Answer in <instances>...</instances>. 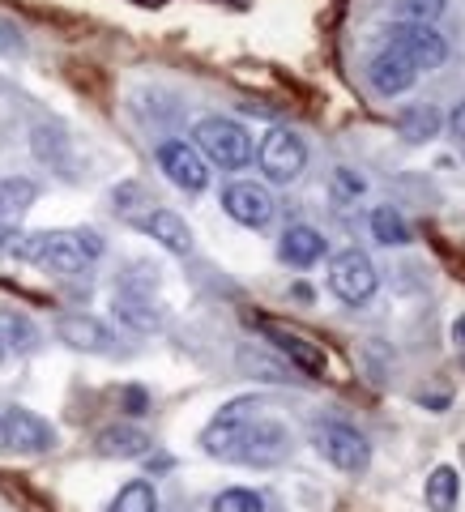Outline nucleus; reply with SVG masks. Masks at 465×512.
<instances>
[{"label":"nucleus","mask_w":465,"mask_h":512,"mask_svg":"<svg viewBox=\"0 0 465 512\" xmlns=\"http://www.w3.org/2000/svg\"><path fill=\"white\" fill-rule=\"evenodd\" d=\"M256 163H261L269 184H295L308 167V141L291 128H269L256 146Z\"/></svg>","instance_id":"obj_6"},{"label":"nucleus","mask_w":465,"mask_h":512,"mask_svg":"<svg viewBox=\"0 0 465 512\" xmlns=\"http://www.w3.org/2000/svg\"><path fill=\"white\" fill-rule=\"evenodd\" d=\"M210 512H265V495L252 487H227L214 495Z\"/></svg>","instance_id":"obj_25"},{"label":"nucleus","mask_w":465,"mask_h":512,"mask_svg":"<svg viewBox=\"0 0 465 512\" xmlns=\"http://www.w3.org/2000/svg\"><path fill=\"white\" fill-rule=\"evenodd\" d=\"M325 252H329V239L316 227H308V222L286 227L278 239V256H282V265H291V269H312L316 261H325Z\"/></svg>","instance_id":"obj_15"},{"label":"nucleus","mask_w":465,"mask_h":512,"mask_svg":"<svg viewBox=\"0 0 465 512\" xmlns=\"http://www.w3.org/2000/svg\"><path fill=\"white\" fill-rule=\"evenodd\" d=\"M192 146H197L205 163L218 167V171H248L252 158H256L252 133L231 116H201L192 124Z\"/></svg>","instance_id":"obj_3"},{"label":"nucleus","mask_w":465,"mask_h":512,"mask_svg":"<svg viewBox=\"0 0 465 512\" xmlns=\"http://www.w3.org/2000/svg\"><path fill=\"white\" fill-rule=\"evenodd\" d=\"M56 338L73 350H86V355H103L116 342V333H111L99 316H86V312H64L56 320Z\"/></svg>","instance_id":"obj_13"},{"label":"nucleus","mask_w":465,"mask_h":512,"mask_svg":"<svg viewBox=\"0 0 465 512\" xmlns=\"http://www.w3.org/2000/svg\"><path fill=\"white\" fill-rule=\"evenodd\" d=\"M329 291L338 295L346 308H363L367 299L380 291V269L363 248H342L329 261Z\"/></svg>","instance_id":"obj_4"},{"label":"nucleus","mask_w":465,"mask_h":512,"mask_svg":"<svg viewBox=\"0 0 465 512\" xmlns=\"http://www.w3.org/2000/svg\"><path fill=\"white\" fill-rule=\"evenodd\" d=\"M265 338H269V346H274L286 363L295 367L299 376H308V380H320V376H325V367H329L325 350L312 346L308 338H299V333H291V329H278V325H265Z\"/></svg>","instance_id":"obj_12"},{"label":"nucleus","mask_w":465,"mask_h":512,"mask_svg":"<svg viewBox=\"0 0 465 512\" xmlns=\"http://www.w3.org/2000/svg\"><path fill=\"white\" fill-rule=\"evenodd\" d=\"M0 359H5V346H0Z\"/></svg>","instance_id":"obj_32"},{"label":"nucleus","mask_w":465,"mask_h":512,"mask_svg":"<svg viewBox=\"0 0 465 512\" xmlns=\"http://www.w3.org/2000/svg\"><path fill=\"white\" fill-rule=\"evenodd\" d=\"M5 256L13 261H26V265H39L47 274H82L90 261L103 256V239L94 231H35V235H9Z\"/></svg>","instance_id":"obj_2"},{"label":"nucleus","mask_w":465,"mask_h":512,"mask_svg":"<svg viewBox=\"0 0 465 512\" xmlns=\"http://www.w3.org/2000/svg\"><path fill=\"white\" fill-rule=\"evenodd\" d=\"M111 312H116V320H120L128 333H154V329H163V308H158L154 295L141 291V286H120L116 303H111Z\"/></svg>","instance_id":"obj_14"},{"label":"nucleus","mask_w":465,"mask_h":512,"mask_svg":"<svg viewBox=\"0 0 465 512\" xmlns=\"http://www.w3.org/2000/svg\"><path fill=\"white\" fill-rule=\"evenodd\" d=\"M201 448L214 461L274 470L295 453V436L282 419L269 414L265 397H235V402L222 406L210 419V427L201 431Z\"/></svg>","instance_id":"obj_1"},{"label":"nucleus","mask_w":465,"mask_h":512,"mask_svg":"<svg viewBox=\"0 0 465 512\" xmlns=\"http://www.w3.org/2000/svg\"><path fill=\"white\" fill-rule=\"evenodd\" d=\"M35 201H39V184L35 180H26V175H9V180H0V227H18Z\"/></svg>","instance_id":"obj_18"},{"label":"nucleus","mask_w":465,"mask_h":512,"mask_svg":"<svg viewBox=\"0 0 465 512\" xmlns=\"http://www.w3.org/2000/svg\"><path fill=\"white\" fill-rule=\"evenodd\" d=\"M414 82H419V69L397 52V47H384L367 60V86H372L380 99H397V94H406Z\"/></svg>","instance_id":"obj_11"},{"label":"nucleus","mask_w":465,"mask_h":512,"mask_svg":"<svg viewBox=\"0 0 465 512\" xmlns=\"http://www.w3.org/2000/svg\"><path fill=\"white\" fill-rule=\"evenodd\" d=\"M0 346L13 355H30L39 346V325L18 308H0Z\"/></svg>","instance_id":"obj_20"},{"label":"nucleus","mask_w":465,"mask_h":512,"mask_svg":"<svg viewBox=\"0 0 465 512\" xmlns=\"http://www.w3.org/2000/svg\"><path fill=\"white\" fill-rule=\"evenodd\" d=\"M56 427L26 406H0V453H52Z\"/></svg>","instance_id":"obj_7"},{"label":"nucleus","mask_w":465,"mask_h":512,"mask_svg":"<svg viewBox=\"0 0 465 512\" xmlns=\"http://www.w3.org/2000/svg\"><path fill=\"white\" fill-rule=\"evenodd\" d=\"M60 150H64L60 128H35V154L43 158V163H52V158H60Z\"/></svg>","instance_id":"obj_28"},{"label":"nucleus","mask_w":465,"mask_h":512,"mask_svg":"<svg viewBox=\"0 0 465 512\" xmlns=\"http://www.w3.org/2000/svg\"><path fill=\"white\" fill-rule=\"evenodd\" d=\"M137 227L146 231L150 239H158V244H163L167 252H175V256H188L192 252V227L175 210H150V214H141Z\"/></svg>","instance_id":"obj_16"},{"label":"nucleus","mask_w":465,"mask_h":512,"mask_svg":"<svg viewBox=\"0 0 465 512\" xmlns=\"http://www.w3.org/2000/svg\"><path fill=\"white\" fill-rule=\"evenodd\" d=\"M444 9H448V0H397V18H402V22L436 26L444 18Z\"/></svg>","instance_id":"obj_26"},{"label":"nucleus","mask_w":465,"mask_h":512,"mask_svg":"<svg viewBox=\"0 0 465 512\" xmlns=\"http://www.w3.org/2000/svg\"><path fill=\"white\" fill-rule=\"evenodd\" d=\"M372 239L384 248H406L410 244V227L406 218L393 210V205H376L372 210Z\"/></svg>","instance_id":"obj_23"},{"label":"nucleus","mask_w":465,"mask_h":512,"mask_svg":"<svg viewBox=\"0 0 465 512\" xmlns=\"http://www.w3.org/2000/svg\"><path fill=\"white\" fill-rule=\"evenodd\" d=\"M107 512H158V491H154V483H146V478H133V483H124Z\"/></svg>","instance_id":"obj_24"},{"label":"nucleus","mask_w":465,"mask_h":512,"mask_svg":"<svg viewBox=\"0 0 465 512\" xmlns=\"http://www.w3.org/2000/svg\"><path fill=\"white\" fill-rule=\"evenodd\" d=\"M312 444H316V453L342 474H367V466H372V444L350 423H333V419L316 423Z\"/></svg>","instance_id":"obj_5"},{"label":"nucleus","mask_w":465,"mask_h":512,"mask_svg":"<svg viewBox=\"0 0 465 512\" xmlns=\"http://www.w3.org/2000/svg\"><path fill=\"white\" fill-rule=\"evenodd\" d=\"M363 192H367V180L359 171H350V167L333 171V197H338V201H359Z\"/></svg>","instance_id":"obj_27"},{"label":"nucleus","mask_w":465,"mask_h":512,"mask_svg":"<svg viewBox=\"0 0 465 512\" xmlns=\"http://www.w3.org/2000/svg\"><path fill=\"white\" fill-rule=\"evenodd\" d=\"M444 124H448V133H453V137L461 141V146H465V99L453 107V116H448Z\"/></svg>","instance_id":"obj_29"},{"label":"nucleus","mask_w":465,"mask_h":512,"mask_svg":"<svg viewBox=\"0 0 465 512\" xmlns=\"http://www.w3.org/2000/svg\"><path fill=\"white\" fill-rule=\"evenodd\" d=\"M423 500L431 512H457L461 504V474L453 466H436L423 483Z\"/></svg>","instance_id":"obj_21"},{"label":"nucleus","mask_w":465,"mask_h":512,"mask_svg":"<svg viewBox=\"0 0 465 512\" xmlns=\"http://www.w3.org/2000/svg\"><path fill=\"white\" fill-rule=\"evenodd\" d=\"M99 453L103 457H116V461H133V457H146L150 453V436L133 423H111L99 431Z\"/></svg>","instance_id":"obj_17"},{"label":"nucleus","mask_w":465,"mask_h":512,"mask_svg":"<svg viewBox=\"0 0 465 512\" xmlns=\"http://www.w3.org/2000/svg\"><path fill=\"white\" fill-rule=\"evenodd\" d=\"M389 47H397L419 73L440 69V64L448 60V39L427 22H397L389 30Z\"/></svg>","instance_id":"obj_9"},{"label":"nucleus","mask_w":465,"mask_h":512,"mask_svg":"<svg viewBox=\"0 0 465 512\" xmlns=\"http://www.w3.org/2000/svg\"><path fill=\"white\" fill-rule=\"evenodd\" d=\"M154 158H158V171H163L180 192H205L210 188V163H205L192 141H175V137L158 141Z\"/></svg>","instance_id":"obj_8"},{"label":"nucleus","mask_w":465,"mask_h":512,"mask_svg":"<svg viewBox=\"0 0 465 512\" xmlns=\"http://www.w3.org/2000/svg\"><path fill=\"white\" fill-rule=\"evenodd\" d=\"M444 128V111L431 107V103H414L406 107L402 116H397V133H402L410 146H427V141H436Z\"/></svg>","instance_id":"obj_19"},{"label":"nucleus","mask_w":465,"mask_h":512,"mask_svg":"<svg viewBox=\"0 0 465 512\" xmlns=\"http://www.w3.org/2000/svg\"><path fill=\"white\" fill-rule=\"evenodd\" d=\"M222 210H227L239 222V227L261 231V227L274 222L278 201H274V192H269L265 184H256V180H231L227 188H222Z\"/></svg>","instance_id":"obj_10"},{"label":"nucleus","mask_w":465,"mask_h":512,"mask_svg":"<svg viewBox=\"0 0 465 512\" xmlns=\"http://www.w3.org/2000/svg\"><path fill=\"white\" fill-rule=\"evenodd\" d=\"M239 367H244V372H261V380H274V384H286V380H295L299 372L286 359H278V350L274 355H269V350H256V346H244L239 350Z\"/></svg>","instance_id":"obj_22"},{"label":"nucleus","mask_w":465,"mask_h":512,"mask_svg":"<svg viewBox=\"0 0 465 512\" xmlns=\"http://www.w3.org/2000/svg\"><path fill=\"white\" fill-rule=\"evenodd\" d=\"M453 342H457V350H465V312L453 320Z\"/></svg>","instance_id":"obj_31"},{"label":"nucleus","mask_w":465,"mask_h":512,"mask_svg":"<svg viewBox=\"0 0 465 512\" xmlns=\"http://www.w3.org/2000/svg\"><path fill=\"white\" fill-rule=\"evenodd\" d=\"M124 402H128V414H146L150 397H146V389H124Z\"/></svg>","instance_id":"obj_30"}]
</instances>
